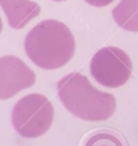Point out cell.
Masks as SVG:
<instances>
[{
    "mask_svg": "<svg viewBox=\"0 0 138 146\" xmlns=\"http://www.w3.org/2000/svg\"><path fill=\"white\" fill-rule=\"evenodd\" d=\"M1 31H2V19L0 17V33H1Z\"/></svg>",
    "mask_w": 138,
    "mask_h": 146,
    "instance_id": "obj_10",
    "label": "cell"
},
{
    "mask_svg": "<svg viewBox=\"0 0 138 146\" xmlns=\"http://www.w3.org/2000/svg\"><path fill=\"white\" fill-rule=\"evenodd\" d=\"M115 23L129 32H138V0H121L112 10Z\"/></svg>",
    "mask_w": 138,
    "mask_h": 146,
    "instance_id": "obj_7",
    "label": "cell"
},
{
    "mask_svg": "<svg viewBox=\"0 0 138 146\" xmlns=\"http://www.w3.org/2000/svg\"><path fill=\"white\" fill-rule=\"evenodd\" d=\"M10 27L21 30L40 14V6L31 0H0Z\"/></svg>",
    "mask_w": 138,
    "mask_h": 146,
    "instance_id": "obj_6",
    "label": "cell"
},
{
    "mask_svg": "<svg viewBox=\"0 0 138 146\" xmlns=\"http://www.w3.org/2000/svg\"><path fill=\"white\" fill-rule=\"evenodd\" d=\"M57 95L64 107L84 121H105L116 108L112 94L96 89L81 73H68L57 82Z\"/></svg>",
    "mask_w": 138,
    "mask_h": 146,
    "instance_id": "obj_2",
    "label": "cell"
},
{
    "mask_svg": "<svg viewBox=\"0 0 138 146\" xmlns=\"http://www.w3.org/2000/svg\"><path fill=\"white\" fill-rule=\"evenodd\" d=\"M84 146H128V144L120 135L102 130L90 135Z\"/></svg>",
    "mask_w": 138,
    "mask_h": 146,
    "instance_id": "obj_8",
    "label": "cell"
},
{
    "mask_svg": "<svg viewBox=\"0 0 138 146\" xmlns=\"http://www.w3.org/2000/svg\"><path fill=\"white\" fill-rule=\"evenodd\" d=\"M84 1L95 7H105V6H108L109 3H112L114 0H84Z\"/></svg>",
    "mask_w": 138,
    "mask_h": 146,
    "instance_id": "obj_9",
    "label": "cell"
},
{
    "mask_svg": "<svg viewBox=\"0 0 138 146\" xmlns=\"http://www.w3.org/2000/svg\"><path fill=\"white\" fill-rule=\"evenodd\" d=\"M35 83V73L18 57H0V99H9Z\"/></svg>",
    "mask_w": 138,
    "mask_h": 146,
    "instance_id": "obj_5",
    "label": "cell"
},
{
    "mask_svg": "<svg viewBox=\"0 0 138 146\" xmlns=\"http://www.w3.org/2000/svg\"><path fill=\"white\" fill-rule=\"evenodd\" d=\"M24 49L33 64L43 70H56L67 64L75 52L71 30L56 19H44L26 34Z\"/></svg>",
    "mask_w": 138,
    "mask_h": 146,
    "instance_id": "obj_1",
    "label": "cell"
},
{
    "mask_svg": "<svg viewBox=\"0 0 138 146\" xmlns=\"http://www.w3.org/2000/svg\"><path fill=\"white\" fill-rule=\"evenodd\" d=\"M54 120L51 102L41 94H29L16 102L11 111V123L24 138H38L46 133Z\"/></svg>",
    "mask_w": 138,
    "mask_h": 146,
    "instance_id": "obj_3",
    "label": "cell"
},
{
    "mask_svg": "<svg viewBox=\"0 0 138 146\" xmlns=\"http://www.w3.org/2000/svg\"><path fill=\"white\" fill-rule=\"evenodd\" d=\"M52 1H55V2H62V1H65V0H52Z\"/></svg>",
    "mask_w": 138,
    "mask_h": 146,
    "instance_id": "obj_11",
    "label": "cell"
},
{
    "mask_svg": "<svg viewBox=\"0 0 138 146\" xmlns=\"http://www.w3.org/2000/svg\"><path fill=\"white\" fill-rule=\"evenodd\" d=\"M92 78L106 88H119L128 82L132 73L129 55L117 47H103L91 58Z\"/></svg>",
    "mask_w": 138,
    "mask_h": 146,
    "instance_id": "obj_4",
    "label": "cell"
}]
</instances>
